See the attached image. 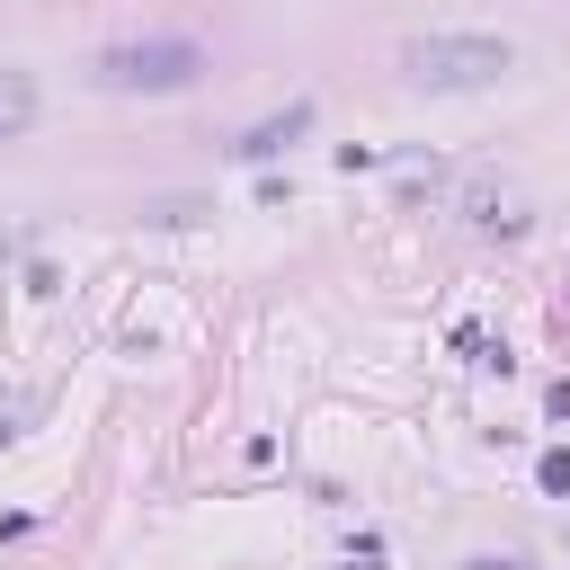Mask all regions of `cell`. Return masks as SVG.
I'll return each instance as SVG.
<instances>
[{
	"mask_svg": "<svg viewBox=\"0 0 570 570\" xmlns=\"http://www.w3.org/2000/svg\"><path fill=\"white\" fill-rule=\"evenodd\" d=\"M517 71V45L508 36H410L401 45V80L410 89H436V98H463V89H490Z\"/></svg>",
	"mask_w": 570,
	"mask_h": 570,
	"instance_id": "obj_1",
	"label": "cell"
},
{
	"mask_svg": "<svg viewBox=\"0 0 570 570\" xmlns=\"http://www.w3.org/2000/svg\"><path fill=\"white\" fill-rule=\"evenodd\" d=\"M36 125V80L27 71H0V142H18Z\"/></svg>",
	"mask_w": 570,
	"mask_h": 570,
	"instance_id": "obj_4",
	"label": "cell"
},
{
	"mask_svg": "<svg viewBox=\"0 0 570 570\" xmlns=\"http://www.w3.org/2000/svg\"><path fill=\"white\" fill-rule=\"evenodd\" d=\"M463 570H534V561H517V552H481V561H463Z\"/></svg>",
	"mask_w": 570,
	"mask_h": 570,
	"instance_id": "obj_7",
	"label": "cell"
},
{
	"mask_svg": "<svg viewBox=\"0 0 570 570\" xmlns=\"http://www.w3.org/2000/svg\"><path fill=\"white\" fill-rule=\"evenodd\" d=\"M534 481H543V499H570V445H552V454L534 463Z\"/></svg>",
	"mask_w": 570,
	"mask_h": 570,
	"instance_id": "obj_5",
	"label": "cell"
},
{
	"mask_svg": "<svg viewBox=\"0 0 570 570\" xmlns=\"http://www.w3.org/2000/svg\"><path fill=\"white\" fill-rule=\"evenodd\" d=\"M205 71V53L187 36H142V45H107L98 53V80L107 89H187Z\"/></svg>",
	"mask_w": 570,
	"mask_h": 570,
	"instance_id": "obj_2",
	"label": "cell"
},
{
	"mask_svg": "<svg viewBox=\"0 0 570 570\" xmlns=\"http://www.w3.org/2000/svg\"><path fill=\"white\" fill-rule=\"evenodd\" d=\"M294 134H312V98H294V107H285V116H267V125H249V134L232 142V160H249V169H258V160H276Z\"/></svg>",
	"mask_w": 570,
	"mask_h": 570,
	"instance_id": "obj_3",
	"label": "cell"
},
{
	"mask_svg": "<svg viewBox=\"0 0 570 570\" xmlns=\"http://www.w3.org/2000/svg\"><path fill=\"white\" fill-rule=\"evenodd\" d=\"M27 419H36V401H27V392H0V445L27 436Z\"/></svg>",
	"mask_w": 570,
	"mask_h": 570,
	"instance_id": "obj_6",
	"label": "cell"
}]
</instances>
